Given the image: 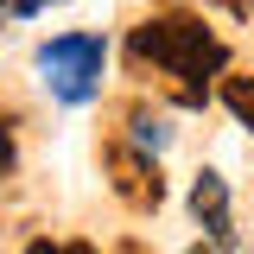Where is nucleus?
<instances>
[{
  "mask_svg": "<svg viewBox=\"0 0 254 254\" xmlns=\"http://www.w3.org/2000/svg\"><path fill=\"white\" fill-rule=\"evenodd\" d=\"M127 58L165 70V76H172V89H178V102L197 108V102H203V83L229 64V45H222L197 13H159V19H146V26H133Z\"/></svg>",
  "mask_w": 254,
  "mask_h": 254,
  "instance_id": "nucleus-1",
  "label": "nucleus"
},
{
  "mask_svg": "<svg viewBox=\"0 0 254 254\" xmlns=\"http://www.w3.org/2000/svg\"><path fill=\"white\" fill-rule=\"evenodd\" d=\"M102 64H108V45H102L95 32H64V38H51V45L38 51V70H45L51 95L70 102V108H83V102L102 89Z\"/></svg>",
  "mask_w": 254,
  "mask_h": 254,
  "instance_id": "nucleus-2",
  "label": "nucleus"
},
{
  "mask_svg": "<svg viewBox=\"0 0 254 254\" xmlns=\"http://www.w3.org/2000/svg\"><path fill=\"white\" fill-rule=\"evenodd\" d=\"M102 165L115 172V190H121L133 210H159L165 203V178H159V165H153L146 146H108Z\"/></svg>",
  "mask_w": 254,
  "mask_h": 254,
  "instance_id": "nucleus-3",
  "label": "nucleus"
},
{
  "mask_svg": "<svg viewBox=\"0 0 254 254\" xmlns=\"http://www.w3.org/2000/svg\"><path fill=\"white\" fill-rule=\"evenodd\" d=\"M190 216L203 222L210 248H235V216H229V185H222L216 172H197V185H190Z\"/></svg>",
  "mask_w": 254,
  "mask_h": 254,
  "instance_id": "nucleus-4",
  "label": "nucleus"
},
{
  "mask_svg": "<svg viewBox=\"0 0 254 254\" xmlns=\"http://www.w3.org/2000/svg\"><path fill=\"white\" fill-rule=\"evenodd\" d=\"M222 108L254 133V76H222Z\"/></svg>",
  "mask_w": 254,
  "mask_h": 254,
  "instance_id": "nucleus-5",
  "label": "nucleus"
},
{
  "mask_svg": "<svg viewBox=\"0 0 254 254\" xmlns=\"http://www.w3.org/2000/svg\"><path fill=\"white\" fill-rule=\"evenodd\" d=\"M133 146H146V153H159V146H165V127L140 115V121H133Z\"/></svg>",
  "mask_w": 254,
  "mask_h": 254,
  "instance_id": "nucleus-6",
  "label": "nucleus"
},
{
  "mask_svg": "<svg viewBox=\"0 0 254 254\" xmlns=\"http://www.w3.org/2000/svg\"><path fill=\"white\" fill-rule=\"evenodd\" d=\"M38 6H51V0H0V26H13V19H32Z\"/></svg>",
  "mask_w": 254,
  "mask_h": 254,
  "instance_id": "nucleus-7",
  "label": "nucleus"
},
{
  "mask_svg": "<svg viewBox=\"0 0 254 254\" xmlns=\"http://www.w3.org/2000/svg\"><path fill=\"white\" fill-rule=\"evenodd\" d=\"M13 121H6V115H0V185H6V172H13Z\"/></svg>",
  "mask_w": 254,
  "mask_h": 254,
  "instance_id": "nucleus-8",
  "label": "nucleus"
},
{
  "mask_svg": "<svg viewBox=\"0 0 254 254\" xmlns=\"http://www.w3.org/2000/svg\"><path fill=\"white\" fill-rule=\"evenodd\" d=\"M216 6H222V13H235V19H248V13H254V0H216Z\"/></svg>",
  "mask_w": 254,
  "mask_h": 254,
  "instance_id": "nucleus-9",
  "label": "nucleus"
},
{
  "mask_svg": "<svg viewBox=\"0 0 254 254\" xmlns=\"http://www.w3.org/2000/svg\"><path fill=\"white\" fill-rule=\"evenodd\" d=\"M26 254H64V248H58V242H45V235H38V242H32Z\"/></svg>",
  "mask_w": 254,
  "mask_h": 254,
  "instance_id": "nucleus-10",
  "label": "nucleus"
},
{
  "mask_svg": "<svg viewBox=\"0 0 254 254\" xmlns=\"http://www.w3.org/2000/svg\"><path fill=\"white\" fill-rule=\"evenodd\" d=\"M64 254H95V248H89V242H70V248H64Z\"/></svg>",
  "mask_w": 254,
  "mask_h": 254,
  "instance_id": "nucleus-11",
  "label": "nucleus"
},
{
  "mask_svg": "<svg viewBox=\"0 0 254 254\" xmlns=\"http://www.w3.org/2000/svg\"><path fill=\"white\" fill-rule=\"evenodd\" d=\"M115 254H146V248H140V242H121V248H115Z\"/></svg>",
  "mask_w": 254,
  "mask_h": 254,
  "instance_id": "nucleus-12",
  "label": "nucleus"
},
{
  "mask_svg": "<svg viewBox=\"0 0 254 254\" xmlns=\"http://www.w3.org/2000/svg\"><path fill=\"white\" fill-rule=\"evenodd\" d=\"M185 254H210V248H185Z\"/></svg>",
  "mask_w": 254,
  "mask_h": 254,
  "instance_id": "nucleus-13",
  "label": "nucleus"
}]
</instances>
